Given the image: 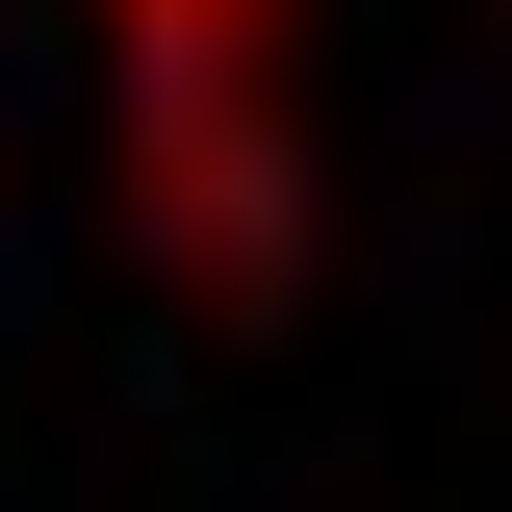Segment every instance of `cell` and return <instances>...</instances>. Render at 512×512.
<instances>
[{"label": "cell", "instance_id": "cell-1", "mask_svg": "<svg viewBox=\"0 0 512 512\" xmlns=\"http://www.w3.org/2000/svg\"><path fill=\"white\" fill-rule=\"evenodd\" d=\"M128 77H154V205H180V154L256 128V0H128Z\"/></svg>", "mask_w": 512, "mask_h": 512}]
</instances>
